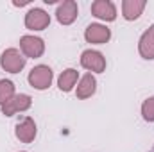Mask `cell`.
I'll return each mask as SVG.
<instances>
[{
  "mask_svg": "<svg viewBox=\"0 0 154 152\" xmlns=\"http://www.w3.org/2000/svg\"><path fill=\"white\" fill-rule=\"evenodd\" d=\"M29 82H31V86L36 88V90H45V88H48L50 82H52V70H50L48 66H43V65L32 68L31 74H29Z\"/></svg>",
  "mask_w": 154,
  "mask_h": 152,
  "instance_id": "obj_1",
  "label": "cell"
},
{
  "mask_svg": "<svg viewBox=\"0 0 154 152\" xmlns=\"http://www.w3.org/2000/svg\"><path fill=\"white\" fill-rule=\"evenodd\" d=\"M25 66V57H22V54L16 48H9L2 54V68H5L11 74L20 72Z\"/></svg>",
  "mask_w": 154,
  "mask_h": 152,
  "instance_id": "obj_2",
  "label": "cell"
},
{
  "mask_svg": "<svg viewBox=\"0 0 154 152\" xmlns=\"http://www.w3.org/2000/svg\"><path fill=\"white\" fill-rule=\"evenodd\" d=\"M81 65H82L86 70H91V72H104V68H106V61H104L102 54H99V52H95V50H86V52H82Z\"/></svg>",
  "mask_w": 154,
  "mask_h": 152,
  "instance_id": "obj_3",
  "label": "cell"
},
{
  "mask_svg": "<svg viewBox=\"0 0 154 152\" xmlns=\"http://www.w3.org/2000/svg\"><path fill=\"white\" fill-rule=\"evenodd\" d=\"M50 23V16L43 11V9H31L29 13H27V16H25V25L29 27V29H32V31H41V29H45L47 25Z\"/></svg>",
  "mask_w": 154,
  "mask_h": 152,
  "instance_id": "obj_4",
  "label": "cell"
},
{
  "mask_svg": "<svg viewBox=\"0 0 154 152\" xmlns=\"http://www.w3.org/2000/svg\"><path fill=\"white\" fill-rule=\"evenodd\" d=\"M91 13L97 18L106 20V22H113L116 18V9L109 0H97V2H93L91 4Z\"/></svg>",
  "mask_w": 154,
  "mask_h": 152,
  "instance_id": "obj_5",
  "label": "cell"
},
{
  "mask_svg": "<svg viewBox=\"0 0 154 152\" xmlns=\"http://www.w3.org/2000/svg\"><path fill=\"white\" fill-rule=\"evenodd\" d=\"M29 108H31V97L29 95H16L2 106V111L5 116H11L16 111H25Z\"/></svg>",
  "mask_w": 154,
  "mask_h": 152,
  "instance_id": "obj_6",
  "label": "cell"
},
{
  "mask_svg": "<svg viewBox=\"0 0 154 152\" xmlns=\"http://www.w3.org/2000/svg\"><path fill=\"white\" fill-rule=\"evenodd\" d=\"M20 47L22 50L25 52L27 57H39L45 50V45L39 38H34V36H23L20 39Z\"/></svg>",
  "mask_w": 154,
  "mask_h": 152,
  "instance_id": "obj_7",
  "label": "cell"
},
{
  "mask_svg": "<svg viewBox=\"0 0 154 152\" xmlns=\"http://www.w3.org/2000/svg\"><path fill=\"white\" fill-rule=\"evenodd\" d=\"M16 136L23 143H31L36 136V123L31 118H23L22 122L16 123Z\"/></svg>",
  "mask_w": 154,
  "mask_h": 152,
  "instance_id": "obj_8",
  "label": "cell"
},
{
  "mask_svg": "<svg viewBox=\"0 0 154 152\" xmlns=\"http://www.w3.org/2000/svg\"><path fill=\"white\" fill-rule=\"evenodd\" d=\"M86 39L90 41V43H106L109 36H111V32H109V29L108 27H104V25H99V23H91L88 29H86Z\"/></svg>",
  "mask_w": 154,
  "mask_h": 152,
  "instance_id": "obj_9",
  "label": "cell"
},
{
  "mask_svg": "<svg viewBox=\"0 0 154 152\" xmlns=\"http://www.w3.org/2000/svg\"><path fill=\"white\" fill-rule=\"evenodd\" d=\"M56 14H57V20H59L63 25L72 23V22L77 18V4L72 2V0L63 2V4L57 7V13H56Z\"/></svg>",
  "mask_w": 154,
  "mask_h": 152,
  "instance_id": "obj_10",
  "label": "cell"
},
{
  "mask_svg": "<svg viewBox=\"0 0 154 152\" xmlns=\"http://www.w3.org/2000/svg\"><path fill=\"white\" fill-rule=\"evenodd\" d=\"M140 54L145 59H154V25H151L140 39Z\"/></svg>",
  "mask_w": 154,
  "mask_h": 152,
  "instance_id": "obj_11",
  "label": "cell"
},
{
  "mask_svg": "<svg viewBox=\"0 0 154 152\" xmlns=\"http://www.w3.org/2000/svg\"><path fill=\"white\" fill-rule=\"evenodd\" d=\"M143 7H145V2H143V0H125V2L122 4L124 16H125L127 20H136V18L142 14Z\"/></svg>",
  "mask_w": 154,
  "mask_h": 152,
  "instance_id": "obj_12",
  "label": "cell"
},
{
  "mask_svg": "<svg viewBox=\"0 0 154 152\" xmlns=\"http://www.w3.org/2000/svg\"><path fill=\"white\" fill-rule=\"evenodd\" d=\"M95 86H97L95 77L91 75V74H86V75L81 79L79 86H77V97H79V99H88V97H91V95L95 93Z\"/></svg>",
  "mask_w": 154,
  "mask_h": 152,
  "instance_id": "obj_13",
  "label": "cell"
},
{
  "mask_svg": "<svg viewBox=\"0 0 154 152\" xmlns=\"http://www.w3.org/2000/svg\"><path fill=\"white\" fill-rule=\"evenodd\" d=\"M75 81H77L75 70H72V68L65 70V72L61 74V77H59V90H61V91H70V90L74 88Z\"/></svg>",
  "mask_w": 154,
  "mask_h": 152,
  "instance_id": "obj_14",
  "label": "cell"
},
{
  "mask_svg": "<svg viewBox=\"0 0 154 152\" xmlns=\"http://www.w3.org/2000/svg\"><path fill=\"white\" fill-rule=\"evenodd\" d=\"M14 95V86L11 81H0V104H5Z\"/></svg>",
  "mask_w": 154,
  "mask_h": 152,
  "instance_id": "obj_15",
  "label": "cell"
},
{
  "mask_svg": "<svg viewBox=\"0 0 154 152\" xmlns=\"http://www.w3.org/2000/svg\"><path fill=\"white\" fill-rule=\"evenodd\" d=\"M142 114L147 122H154V97L152 99H147L142 106Z\"/></svg>",
  "mask_w": 154,
  "mask_h": 152,
  "instance_id": "obj_16",
  "label": "cell"
},
{
  "mask_svg": "<svg viewBox=\"0 0 154 152\" xmlns=\"http://www.w3.org/2000/svg\"><path fill=\"white\" fill-rule=\"evenodd\" d=\"M149 152H154V145H152V149H151V150H149Z\"/></svg>",
  "mask_w": 154,
  "mask_h": 152,
  "instance_id": "obj_17",
  "label": "cell"
}]
</instances>
